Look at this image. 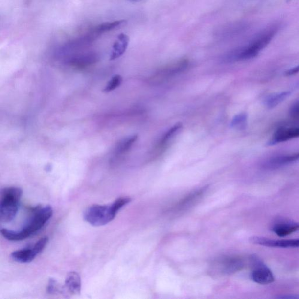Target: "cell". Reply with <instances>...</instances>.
Returning a JSON list of instances; mask_svg holds the SVG:
<instances>
[{
	"label": "cell",
	"instance_id": "6da1fadb",
	"mask_svg": "<svg viewBox=\"0 0 299 299\" xmlns=\"http://www.w3.org/2000/svg\"><path fill=\"white\" fill-rule=\"evenodd\" d=\"M280 29V24L275 23L255 35L247 44L232 50L225 56L229 62L244 61L254 58L273 40Z\"/></svg>",
	"mask_w": 299,
	"mask_h": 299
},
{
	"label": "cell",
	"instance_id": "7a4b0ae2",
	"mask_svg": "<svg viewBox=\"0 0 299 299\" xmlns=\"http://www.w3.org/2000/svg\"><path fill=\"white\" fill-rule=\"evenodd\" d=\"M53 208L50 205L36 207L31 211V216L22 229L18 231L7 229H1V233L6 239L13 241H22L38 232L53 215Z\"/></svg>",
	"mask_w": 299,
	"mask_h": 299
},
{
	"label": "cell",
	"instance_id": "3957f363",
	"mask_svg": "<svg viewBox=\"0 0 299 299\" xmlns=\"http://www.w3.org/2000/svg\"><path fill=\"white\" fill-rule=\"evenodd\" d=\"M131 201V199L129 198H120L111 204L92 205L84 212V219L93 226L107 225L113 221L119 211Z\"/></svg>",
	"mask_w": 299,
	"mask_h": 299
},
{
	"label": "cell",
	"instance_id": "277c9868",
	"mask_svg": "<svg viewBox=\"0 0 299 299\" xmlns=\"http://www.w3.org/2000/svg\"><path fill=\"white\" fill-rule=\"evenodd\" d=\"M22 195V189L17 187H8L1 190L0 220L2 222H10L16 216Z\"/></svg>",
	"mask_w": 299,
	"mask_h": 299
},
{
	"label": "cell",
	"instance_id": "5b68a950",
	"mask_svg": "<svg viewBox=\"0 0 299 299\" xmlns=\"http://www.w3.org/2000/svg\"><path fill=\"white\" fill-rule=\"evenodd\" d=\"M48 242H49V238L42 237L32 247L15 251L12 253L11 257L18 263H29L34 260L36 256L43 252Z\"/></svg>",
	"mask_w": 299,
	"mask_h": 299
},
{
	"label": "cell",
	"instance_id": "8992f818",
	"mask_svg": "<svg viewBox=\"0 0 299 299\" xmlns=\"http://www.w3.org/2000/svg\"><path fill=\"white\" fill-rule=\"evenodd\" d=\"M250 262L253 268L250 276L253 281L263 285H269L274 282L273 273L260 259L256 256H253L251 257Z\"/></svg>",
	"mask_w": 299,
	"mask_h": 299
},
{
	"label": "cell",
	"instance_id": "52a82bcc",
	"mask_svg": "<svg viewBox=\"0 0 299 299\" xmlns=\"http://www.w3.org/2000/svg\"><path fill=\"white\" fill-rule=\"evenodd\" d=\"M299 160V152L291 155H283L272 157L264 162L263 167L267 170H276L292 164Z\"/></svg>",
	"mask_w": 299,
	"mask_h": 299
},
{
	"label": "cell",
	"instance_id": "ba28073f",
	"mask_svg": "<svg viewBox=\"0 0 299 299\" xmlns=\"http://www.w3.org/2000/svg\"><path fill=\"white\" fill-rule=\"evenodd\" d=\"M250 242L256 245L279 248H296L299 247V239L294 240H271L261 237H253L250 238Z\"/></svg>",
	"mask_w": 299,
	"mask_h": 299
},
{
	"label": "cell",
	"instance_id": "9c48e42d",
	"mask_svg": "<svg viewBox=\"0 0 299 299\" xmlns=\"http://www.w3.org/2000/svg\"><path fill=\"white\" fill-rule=\"evenodd\" d=\"M297 138H299V127L279 128L274 133L273 138L268 142V144L269 146H274Z\"/></svg>",
	"mask_w": 299,
	"mask_h": 299
},
{
	"label": "cell",
	"instance_id": "30bf717a",
	"mask_svg": "<svg viewBox=\"0 0 299 299\" xmlns=\"http://www.w3.org/2000/svg\"><path fill=\"white\" fill-rule=\"evenodd\" d=\"M81 289V280L80 275L76 272L72 271L66 276L64 286H63V294L66 292L72 295H79Z\"/></svg>",
	"mask_w": 299,
	"mask_h": 299
},
{
	"label": "cell",
	"instance_id": "8fae6325",
	"mask_svg": "<svg viewBox=\"0 0 299 299\" xmlns=\"http://www.w3.org/2000/svg\"><path fill=\"white\" fill-rule=\"evenodd\" d=\"M299 230V223L292 221H282L275 224L272 230L277 236L284 237L291 235Z\"/></svg>",
	"mask_w": 299,
	"mask_h": 299
},
{
	"label": "cell",
	"instance_id": "7c38bea8",
	"mask_svg": "<svg viewBox=\"0 0 299 299\" xmlns=\"http://www.w3.org/2000/svg\"><path fill=\"white\" fill-rule=\"evenodd\" d=\"M129 43V37L128 35L122 33L117 36L111 52L110 60H114L122 56L125 53Z\"/></svg>",
	"mask_w": 299,
	"mask_h": 299
},
{
	"label": "cell",
	"instance_id": "4fadbf2b",
	"mask_svg": "<svg viewBox=\"0 0 299 299\" xmlns=\"http://www.w3.org/2000/svg\"><path fill=\"white\" fill-rule=\"evenodd\" d=\"M189 65L188 60L183 59L178 61L176 63H173L168 67L162 69L161 71L158 73L159 75H161L163 78H165L166 76H171L180 72H183L188 68Z\"/></svg>",
	"mask_w": 299,
	"mask_h": 299
},
{
	"label": "cell",
	"instance_id": "5bb4252c",
	"mask_svg": "<svg viewBox=\"0 0 299 299\" xmlns=\"http://www.w3.org/2000/svg\"><path fill=\"white\" fill-rule=\"evenodd\" d=\"M223 271L226 274H232L242 270L244 262L242 259L238 258H229L222 261Z\"/></svg>",
	"mask_w": 299,
	"mask_h": 299
},
{
	"label": "cell",
	"instance_id": "9a60e30c",
	"mask_svg": "<svg viewBox=\"0 0 299 299\" xmlns=\"http://www.w3.org/2000/svg\"><path fill=\"white\" fill-rule=\"evenodd\" d=\"M291 94V92L286 91L281 92L274 93L270 96H267L265 99L264 105L269 109H273L276 107L280 103H282L284 100L288 98Z\"/></svg>",
	"mask_w": 299,
	"mask_h": 299
},
{
	"label": "cell",
	"instance_id": "2e32d148",
	"mask_svg": "<svg viewBox=\"0 0 299 299\" xmlns=\"http://www.w3.org/2000/svg\"><path fill=\"white\" fill-rule=\"evenodd\" d=\"M126 23V21L125 20H118L114 21V22L101 23L100 25L95 27L92 32L99 36L104 32L111 31L112 30L120 28V27L125 25Z\"/></svg>",
	"mask_w": 299,
	"mask_h": 299
},
{
	"label": "cell",
	"instance_id": "e0dca14e",
	"mask_svg": "<svg viewBox=\"0 0 299 299\" xmlns=\"http://www.w3.org/2000/svg\"><path fill=\"white\" fill-rule=\"evenodd\" d=\"M138 136L137 135H133L129 137L124 138L119 142L117 145L116 153L117 155H123L131 149L133 145L138 140Z\"/></svg>",
	"mask_w": 299,
	"mask_h": 299
},
{
	"label": "cell",
	"instance_id": "ac0fdd59",
	"mask_svg": "<svg viewBox=\"0 0 299 299\" xmlns=\"http://www.w3.org/2000/svg\"><path fill=\"white\" fill-rule=\"evenodd\" d=\"M248 115L245 113H240L235 115L231 122L232 128L238 130H244L247 128Z\"/></svg>",
	"mask_w": 299,
	"mask_h": 299
},
{
	"label": "cell",
	"instance_id": "d6986e66",
	"mask_svg": "<svg viewBox=\"0 0 299 299\" xmlns=\"http://www.w3.org/2000/svg\"><path fill=\"white\" fill-rule=\"evenodd\" d=\"M182 123H178L169 129L164 136H163L161 141H160V146H165L166 144H167L172 138L175 137V136L178 134V132L182 128Z\"/></svg>",
	"mask_w": 299,
	"mask_h": 299
},
{
	"label": "cell",
	"instance_id": "ffe728a7",
	"mask_svg": "<svg viewBox=\"0 0 299 299\" xmlns=\"http://www.w3.org/2000/svg\"><path fill=\"white\" fill-rule=\"evenodd\" d=\"M123 78L121 75L116 74L111 78V79L109 81V82L105 86L103 92H113L114 90L118 88L121 85Z\"/></svg>",
	"mask_w": 299,
	"mask_h": 299
},
{
	"label": "cell",
	"instance_id": "44dd1931",
	"mask_svg": "<svg viewBox=\"0 0 299 299\" xmlns=\"http://www.w3.org/2000/svg\"><path fill=\"white\" fill-rule=\"evenodd\" d=\"M47 292L50 294H63V287L60 286L56 280L50 279L47 286Z\"/></svg>",
	"mask_w": 299,
	"mask_h": 299
},
{
	"label": "cell",
	"instance_id": "7402d4cb",
	"mask_svg": "<svg viewBox=\"0 0 299 299\" xmlns=\"http://www.w3.org/2000/svg\"><path fill=\"white\" fill-rule=\"evenodd\" d=\"M289 114L293 117H299V101L292 105L289 110Z\"/></svg>",
	"mask_w": 299,
	"mask_h": 299
},
{
	"label": "cell",
	"instance_id": "603a6c76",
	"mask_svg": "<svg viewBox=\"0 0 299 299\" xmlns=\"http://www.w3.org/2000/svg\"><path fill=\"white\" fill-rule=\"evenodd\" d=\"M299 72V65L296 66V67L293 68L289 69V70L285 72V75L286 76H292L295 74H298Z\"/></svg>",
	"mask_w": 299,
	"mask_h": 299
},
{
	"label": "cell",
	"instance_id": "cb8c5ba5",
	"mask_svg": "<svg viewBox=\"0 0 299 299\" xmlns=\"http://www.w3.org/2000/svg\"><path fill=\"white\" fill-rule=\"evenodd\" d=\"M279 299H299V295H286L281 296V297H278Z\"/></svg>",
	"mask_w": 299,
	"mask_h": 299
},
{
	"label": "cell",
	"instance_id": "d4e9b609",
	"mask_svg": "<svg viewBox=\"0 0 299 299\" xmlns=\"http://www.w3.org/2000/svg\"><path fill=\"white\" fill-rule=\"evenodd\" d=\"M134 1H137V0H134Z\"/></svg>",
	"mask_w": 299,
	"mask_h": 299
}]
</instances>
